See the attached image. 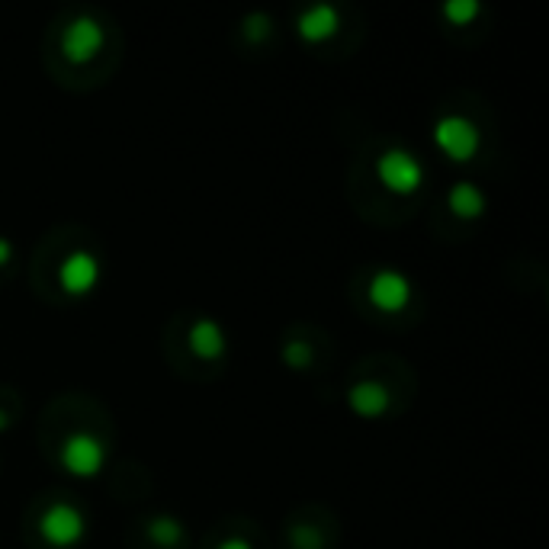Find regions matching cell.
I'll return each instance as SVG.
<instances>
[{
	"label": "cell",
	"mask_w": 549,
	"mask_h": 549,
	"mask_svg": "<svg viewBox=\"0 0 549 549\" xmlns=\"http://www.w3.org/2000/svg\"><path fill=\"white\" fill-rule=\"evenodd\" d=\"M376 177L392 193H415L424 180V164L418 161L415 151L395 145L376 158Z\"/></svg>",
	"instance_id": "6da1fadb"
},
{
	"label": "cell",
	"mask_w": 549,
	"mask_h": 549,
	"mask_svg": "<svg viewBox=\"0 0 549 549\" xmlns=\"http://www.w3.org/2000/svg\"><path fill=\"white\" fill-rule=\"evenodd\" d=\"M434 142L440 151H447L453 161H469L482 145L479 126L463 113H447L434 122Z\"/></svg>",
	"instance_id": "7a4b0ae2"
},
{
	"label": "cell",
	"mask_w": 549,
	"mask_h": 549,
	"mask_svg": "<svg viewBox=\"0 0 549 549\" xmlns=\"http://www.w3.org/2000/svg\"><path fill=\"white\" fill-rule=\"evenodd\" d=\"M61 463L74 476H97L106 463V447L97 434L90 431H74L61 444Z\"/></svg>",
	"instance_id": "3957f363"
},
{
	"label": "cell",
	"mask_w": 549,
	"mask_h": 549,
	"mask_svg": "<svg viewBox=\"0 0 549 549\" xmlns=\"http://www.w3.org/2000/svg\"><path fill=\"white\" fill-rule=\"evenodd\" d=\"M106 42V29L97 17H90V13H81V17H74L65 33H61V52H65L68 61H90Z\"/></svg>",
	"instance_id": "277c9868"
},
{
	"label": "cell",
	"mask_w": 549,
	"mask_h": 549,
	"mask_svg": "<svg viewBox=\"0 0 549 549\" xmlns=\"http://www.w3.org/2000/svg\"><path fill=\"white\" fill-rule=\"evenodd\" d=\"M39 530H42V537L49 543H55V546H74L84 537L87 521H84V514L78 508L68 505V501H55V505H49L42 511Z\"/></svg>",
	"instance_id": "5b68a950"
},
{
	"label": "cell",
	"mask_w": 549,
	"mask_h": 549,
	"mask_svg": "<svg viewBox=\"0 0 549 549\" xmlns=\"http://www.w3.org/2000/svg\"><path fill=\"white\" fill-rule=\"evenodd\" d=\"M97 280H100V257L94 251H84V248L71 251L58 267V283L71 296L90 293V289L97 286Z\"/></svg>",
	"instance_id": "8992f818"
},
{
	"label": "cell",
	"mask_w": 549,
	"mask_h": 549,
	"mask_svg": "<svg viewBox=\"0 0 549 549\" xmlns=\"http://www.w3.org/2000/svg\"><path fill=\"white\" fill-rule=\"evenodd\" d=\"M370 302L383 312H399L411 302V280L395 267H379L370 277Z\"/></svg>",
	"instance_id": "52a82bcc"
},
{
	"label": "cell",
	"mask_w": 549,
	"mask_h": 549,
	"mask_svg": "<svg viewBox=\"0 0 549 549\" xmlns=\"http://www.w3.org/2000/svg\"><path fill=\"white\" fill-rule=\"evenodd\" d=\"M392 402L389 389L379 379H360L347 389V405L357 411L360 418H379L386 415V408Z\"/></svg>",
	"instance_id": "ba28073f"
},
{
	"label": "cell",
	"mask_w": 549,
	"mask_h": 549,
	"mask_svg": "<svg viewBox=\"0 0 549 549\" xmlns=\"http://www.w3.org/2000/svg\"><path fill=\"white\" fill-rule=\"evenodd\" d=\"M299 33L302 39H312V42H322L328 36L338 33V26H341V10L334 7V4H309L302 13H299Z\"/></svg>",
	"instance_id": "9c48e42d"
},
{
	"label": "cell",
	"mask_w": 549,
	"mask_h": 549,
	"mask_svg": "<svg viewBox=\"0 0 549 549\" xmlns=\"http://www.w3.org/2000/svg\"><path fill=\"white\" fill-rule=\"evenodd\" d=\"M187 341H190V350L196 357H203V360H216L225 354V347H228V334L225 328L216 322V318H196V322L190 325V334H187Z\"/></svg>",
	"instance_id": "30bf717a"
},
{
	"label": "cell",
	"mask_w": 549,
	"mask_h": 549,
	"mask_svg": "<svg viewBox=\"0 0 549 549\" xmlns=\"http://www.w3.org/2000/svg\"><path fill=\"white\" fill-rule=\"evenodd\" d=\"M447 206L456 212L460 219H476L485 212L488 200H485V193L482 187H476L472 180H460V183H453L450 193H447Z\"/></svg>",
	"instance_id": "8fae6325"
},
{
	"label": "cell",
	"mask_w": 549,
	"mask_h": 549,
	"mask_svg": "<svg viewBox=\"0 0 549 549\" xmlns=\"http://www.w3.org/2000/svg\"><path fill=\"white\" fill-rule=\"evenodd\" d=\"M148 537L155 540L158 546L171 549V546H177L183 540V524L177 521L174 514H155L148 521Z\"/></svg>",
	"instance_id": "7c38bea8"
},
{
	"label": "cell",
	"mask_w": 549,
	"mask_h": 549,
	"mask_svg": "<svg viewBox=\"0 0 549 549\" xmlns=\"http://www.w3.org/2000/svg\"><path fill=\"white\" fill-rule=\"evenodd\" d=\"M479 10H482L479 0H447V4H444V17L450 23H472V20L479 17Z\"/></svg>",
	"instance_id": "4fadbf2b"
},
{
	"label": "cell",
	"mask_w": 549,
	"mask_h": 549,
	"mask_svg": "<svg viewBox=\"0 0 549 549\" xmlns=\"http://www.w3.org/2000/svg\"><path fill=\"white\" fill-rule=\"evenodd\" d=\"M289 543H293V549H322V530H315L309 524H296L293 530H289Z\"/></svg>",
	"instance_id": "5bb4252c"
},
{
	"label": "cell",
	"mask_w": 549,
	"mask_h": 549,
	"mask_svg": "<svg viewBox=\"0 0 549 549\" xmlns=\"http://www.w3.org/2000/svg\"><path fill=\"white\" fill-rule=\"evenodd\" d=\"M283 363L293 366V370H302V366L312 363V344L305 341H286L283 344Z\"/></svg>",
	"instance_id": "9a60e30c"
},
{
	"label": "cell",
	"mask_w": 549,
	"mask_h": 549,
	"mask_svg": "<svg viewBox=\"0 0 549 549\" xmlns=\"http://www.w3.org/2000/svg\"><path fill=\"white\" fill-rule=\"evenodd\" d=\"M270 29H273V20L267 17V13H251V17H244V23H241V33L248 36L251 42L267 39Z\"/></svg>",
	"instance_id": "2e32d148"
},
{
	"label": "cell",
	"mask_w": 549,
	"mask_h": 549,
	"mask_svg": "<svg viewBox=\"0 0 549 549\" xmlns=\"http://www.w3.org/2000/svg\"><path fill=\"white\" fill-rule=\"evenodd\" d=\"M219 549H254V546L248 540H241V537H228V540L219 543Z\"/></svg>",
	"instance_id": "e0dca14e"
},
{
	"label": "cell",
	"mask_w": 549,
	"mask_h": 549,
	"mask_svg": "<svg viewBox=\"0 0 549 549\" xmlns=\"http://www.w3.org/2000/svg\"><path fill=\"white\" fill-rule=\"evenodd\" d=\"M10 257H13V241L0 235V264H7Z\"/></svg>",
	"instance_id": "ac0fdd59"
},
{
	"label": "cell",
	"mask_w": 549,
	"mask_h": 549,
	"mask_svg": "<svg viewBox=\"0 0 549 549\" xmlns=\"http://www.w3.org/2000/svg\"><path fill=\"white\" fill-rule=\"evenodd\" d=\"M10 424V415H7V411L4 408H0V431H4V427Z\"/></svg>",
	"instance_id": "d6986e66"
}]
</instances>
